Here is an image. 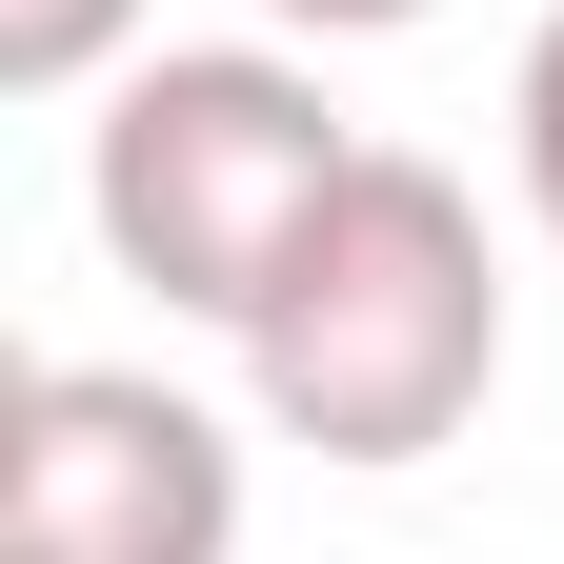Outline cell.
I'll list each match as a JSON object with an SVG mask.
<instances>
[{
    "mask_svg": "<svg viewBox=\"0 0 564 564\" xmlns=\"http://www.w3.org/2000/svg\"><path fill=\"white\" fill-rule=\"evenodd\" d=\"M242 383H262L282 444H323V464H423V444L484 423V383H505V262H484V202L423 162V141H364V182L262 282Z\"/></svg>",
    "mask_w": 564,
    "mask_h": 564,
    "instance_id": "1",
    "label": "cell"
},
{
    "mask_svg": "<svg viewBox=\"0 0 564 564\" xmlns=\"http://www.w3.org/2000/svg\"><path fill=\"white\" fill-rule=\"evenodd\" d=\"M364 182V141H343V101L303 82L282 41H162V61H121L101 121H82V223L101 262L141 282V303H182V323H262V282L303 262V223Z\"/></svg>",
    "mask_w": 564,
    "mask_h": 564,
    "instance_id": "2",
    "label": "cell"
},
{
    "mask_svg": "<svg viewBox=\"0 0 564 564\" xmlns=\"http://www.w3.org/2000/svg\"><path fill=\"white\" fill-rule=\"evenodd\" d=\"M0 564H242V423L162 364L0 383Z\"/></svg>",
    "mask_w": 564,
    "mask_h": 564,
    "instance_id": "3",
    "label": "cell"
},
{
    "mask_svg": "<svg viewBox=\"0 0 564 564\" xmlns=\"http://www.w3.org/2000/svg\"><path fill=\"white\" fill-rule=\"evenodd\" d=\"M121 41H141V0H0V82H21V101L121 82Z\"/></svg>",
    "mask_w": 564,
    "mask_h": 564,
    "instance_id": "4",
    "label": "cell"
},
{
    "mask_svg": "<svg viewBox=\"0 0 564 564\" xmlns=\"http://www.w3.org/2000/svg\"><path fill=\"white\" fill-rule=\"evenodd\" d=\"M505 121H524V202H544V242H564V21L524 41V101Z\"/></svg>",
    "mask_w": 564,
    "mask_h": 564,
    "instance_id": "5",
    "label": "cell"
},
{
    "mask_svg": "<svg viewBox=\"0 0 564 564\" xmlns=\"http://www.w3.org/2000/svg\"><path fill=\"white\" fill-rule=\"evenodd\" d=\"M262 21H282V41H403L423 0H262Z\"/></svg>",
    "mask_w": 564,
    "mask_h": 564,
    "instance_id": "6",
    "label": "cell"
}]
</instances>
